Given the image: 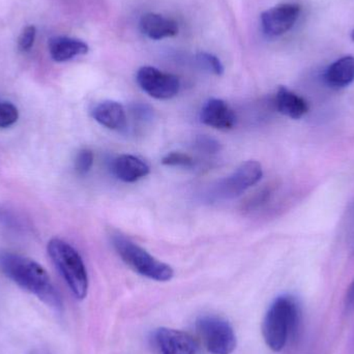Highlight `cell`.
Here are the masks:
<instances>
[{"label":"cell","instance_id":"1","mask_svg":"<svg viewBox=\"0 0 354 354\" xmlns=\"http://www.w3.org/2000/svg\"><path fill=\"white\" fill-rule=\"evenodd\" d=\"M0 270L17 286L37 297L46 306L62 311V297L47 270L35 260L10 252L0 253Z\"/></svg>","mask_w":354,"mask_h":354},{"label":"cell","instance_id":"2","mask_svg":"<svg viewBox=\"0 0 354 354\" xmlns=\"http://www.w3.org/2000/svg\"><path fill=\"white\" fill-rule=\"evenodd\" d=\"M301 322V308L295 297H277L268 308L262 324V334L270 351L280 353L288 344Z\"/></svg>","mask_w":354,"mask_h":354},{"label":"cell","instance_id":"3","mask_svg":"<svg viewBox=\"0 0 354 354\" xmlns=\"http://www.w3.org/2000/svg\"><path fill=\"white\" fill-rule=\"evenodd\" d=\"M47 252L64 282L77 299H84L88 292V274L80 254L66 241L52 239Z\"/></svg>","mask_w":354,"mask_h":354},{"label":"cell","instance_id":"4","mask_svg":"<svg viewBox=\"0 0 354 354\" xmlns=\"http://www.w3.org/2000/svg\"><path fill=\"white\" fill-rule=\"evenodd\" d=\"M112 245L122 261L140 276L157 282H168L174 278V270L171 266L160 261L127 237L114 235Z\"/></svg>","mask_w":354,"mask_h":354},{"label":"cell","instance_id":"5","mask_svg":"<svg viewBox=\"0 0 354 354\" xmlns=\"http://www.w3.org/2000/svg\"><path fill=\"white\" fill-rule=\"evenodd\" d=\"M263 176L261 164L247 161L241 164L232 174L218 180L210 189L208 197L212 200H229L239 197L248 189L257 185Z\"/></svg>","mask_w":354,"mask_h":354},{"label":"cell","instance_id":"6","mask_svg":"<svg viewBox=\"0 0 354 354\" xmlns=\"http://www.w3.org/2000/svg\"><path fill=\"white\" fill-rule=\"evenodd\" d=\"M198 333L212 354H231L236 348V336L228 322L214 315L201 316L196 322Z\"/></svg>","mask_w":354,"mask_h":354},{"label":"cell","instance_id":"7","mask_svg":"<svg viewBox=\"0 0 354 354\" xmlns=\"http://www.w3.org/2000/svg\"><path fill=\"white\" fill-rule=\"evenodd\" d=\"M136 80L145 93L158 100L172 99L180 88L178 77L153 66L139 68Z\"/></svg>","mask_w":354,"mask_h":354},{"label":"cell","instance_id":"8","mask_svg":"<svg viewBox=\"0 0 354 354\" xmlns=\"http://www.w3.org/2000/svg\"><path fill=\"white\" fill-rule=\"evenodd\" d=\"M301 15V6L297 3H282L262 12L261 27L264 35L280 37L290 30Z\"/></svg>","mask_w":354,"mask_h":354},{"label":"cell","instance_id":"9","mask_svg":"<svg viewBox=\"0 0 354 354\" xmlns=\"http://www.w3.org/2000/svg\"><path fill=\"white\" fill-rule=\"evenodd\" d=\"M153 341L160 354H197V343L183 330L159 328L153 333Z\"/></svg>","mask_w":354,"mask_h":354},{"label":"cell","instance_id":"10","mask_svg":"<svg viewBox=\"0 0 354 354\" xmlns=\"http://www.w3.org/2000/svg\"><path fill=\"white\" fill-rule=\"evenodd\" d=\"M202 124L218 130H231L236 124V114L232 108L221 99H210L200 112Z\"/></svg>","mask_w":354,"mask_h":354},{"label":"cell","instance_id":"11","mask_svg":"<svg viewBox=\"0 0 354 354\" xmlns=\"http://www.w3.org/2000/svg\"><path fill=\"white\" fill-rule=\"evenodd\" d=\"M111 170L116 178L128 183H136L151 172L149 166L143 160L132 155L115 158L112 162Z\"/></svg>","mask_w":354,"mask_h":354},{"label":"cell","instance_id":"12","mask_svg":"<svg viewBox=\"0 0 354 354\" xmlns=\"http://www.w3.org/2000/svg\"><path fill=\"white\" fill-rule=\"evenodd\" d=\"M139 26L143 35L156 41L174 37L178 33V24L176 21L155 12L143 15Z\"/></svg>","mask_w":354,"mask_h":354},{"label":"cell","instance_id":"13","mask_svg":"<svg viewBox=\"0 0 354 354\" xmlns=\"http://www.w3.org/2000/svg\"><path fill=\"white\" fill-rule=\"evenodd\" d=\"M93 120L109 130H124L127 127V114L124 106L115 101H104L91 111Z\"/></svg>","mask_w":354,"mask_h":354},{"label":"cell","instance_id":"14","mask_svg":"<svg viewBox=\"0 0 354 354\" xmlns=\"http://www.w3.org/2000/svg\"><path fill=\"white\" fill-rule=\"evenodd\" d=\"M274 106L278 112L292 120H301L309 111L307 101L285 86L279 87Z\"/></svg>","mask_w":354,"mask_h":354},{"label":"cell","instance_id":"15","mask_svg":"<svg viewBox=\"0 0 354 354\" xmlns=\"http://www.w3.org/2000/svg\"><path fill=\"white\" fill-rule=\"evenodd\" d=\"M88 51V45L81 39L55 37L49 41L50 55L56 62H68L77 56L85 55Z\"/></svg>","mask_w":354,"mask_h":354},{"label":"cell","instance_id":"16","mask_svg":"<svg viewBox=\"0 0 354 354\" xmlns=\"http://www.w3.org/2000/svg\"><path fill=\"white\" fill-rule=\"evenodd\" d=\"M324 81L332 88H344L354 81V57L344 56L333 62L324 73Z\"/></svg>","mask_w":354,"mask_h":354},{"label":"cell","instance_id":"17","mask_svg":"<svg viewBox=\"0 0 354 354\" xmlns=\"http://www.w3.org/2000/svg\"><path fill=\"white\" fill-rule=\"evenodd\" d=\"M0 226L10 232L24 234L29 230L28 224L18 212L0 204Z\"/></svg>","mask_w":354,"mask_h":354},{"label":"cell","instance_id":"18","mask_svg":"<svg viewBox=\"0 0 354 354\" xmlns=\"http://www.w3.org/2000/svg\"><path fill=\"white\" fill-rule=\"evenodd\" d=\"M196 58H197L199 66H201L204 70L208 71L216 76H222L224 74V66H223L222 62L214 54L208 53V52H200Z\"/></svg>","mask_w":354,"mask_h":354},{"label":"cell","instance_id":"19","mask_svg":"<svg viewBox=\"0 0 354 354\" xmlns=\"http://www.w3.org/2000/svg\"><path fill=\"white\" fill-rule=\"evenodd\" d=\"M19 111L14 104L0 102V129L12 127L18 122Z\"/></svg>","mask_w":354,"mask_h":354},{"label":"cell","instance_id":"20","mask_svg":"<svg viewBox=\"0 0 354 354\" xmlns=\"http://www.w3.org/2000/svg\"><path fill=\"white\" fill-rule=\"evenodd\" d=\"M195 149L200 153H206V155H214V153H220L222 149V145L216 139L207 135H199L195 139Z\"/></svg>","mask_w":354,"mask_h":354},{"label":"cell","instance_id":"21","mask_svg":"<svg viewBox=\"0 0 354 354\" xmlns=\"http://www.w3.org/2000/svg\"><path fill=\"white\" fill-rule=\"evenodd\" d=\"M162 164L170 167H193L195 161L191 156L179 151H171L162 159Z\"/></svg>","mask_w":354,"mask_h":354},{"label":"cell","instance_id":"22","mask_svg":"<svg viewBox=\"0 0 354 354\" xmlns=\"http://www.w3.org/2000/svg\"><path fill=\"white\" fill-rule=\"evenodd\" d=\"M95 162V156L91 149H81L75 160V169L80 176H85L91 171Z\"/></svg>","mask_w":354,"mask_h":354},{"label":"cell","instance_id":"23","mask_svg":"<svg viewBox=\"0 0 354 354\" xmlns=\"http://www.w3.org/2000/svg\"><path fill=\"white\" fill-rule=\"evenodd\" d=\"M35 37H37V28L33 25L25 27L21 32L18 39V47L20 51L28 52L35 44Z\"/></svg>","mask_w":354,"mask_h":354},{"label":"cell","instance_id":"24","mask_svg":"<svg viewBox=\"0 0 354 354\" xmlns=\"http://www.w3.org/2000/svg\"><path fill=\"white\" fill-rule=\"evenodd\" d=\"M268 196H270V189H261V191L258 192V193H256L255 195L250 198L249 201H247V203H245V207L250 210L259 207L260 205H262L268 200Z\"/></svg>","mask_w":354,"mask_h":354},{"label":"cell","instance_id":"25","mask_svg":"<svg viewBox=\"0 0 354 354\" xmlns=\"http://www.w3.org/2000/svg\"><path fill=\"white\" fill-rule=\"evenodd\" d=\"M345 307L348 311L354 310V280L347 290L346 297H345Z\"/></svg>","mask_w":354,"mask_h":354},{"label":"cell","instance_id":"26","mask_svg":"<svg viewBox=\"0 0 354 354\" xmlns=\"http://www.w3.org/2000/svg\"><path fill=\"white\" fill-rule=\"evenodd\" d=\"M351 37H353V39L354 41V30L353 31V32H351Z\"/></svg>","mask_w":354,"mask_h":354}]
</instances>
